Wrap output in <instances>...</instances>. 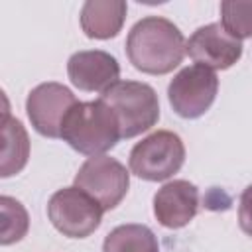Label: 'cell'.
Segmentation results:
<instances>
[{"instance_id":"6da1fadb","label":"cell","mask_w":252,"mask_h":252,"mask_svg":"<svg viewBox=\"0 0 252 252\" xmlns=\"http://www.w3.org/2000/svg\"><path fill=\"white\" fill-rule=\"evenodd\" d=\"M185 45L187 41L173 22L161 16H148L130 30L126 55L138 71L165 75L183 61Z\"/></svg>"},{"instance_id":"7a4b0ae2","label":"cell","mask_w":252,"mask_h":252,"mask_svg":"<svg viewBox=\"0 0 252 252\" xmlns=\"http://www.w3.org/2000/svg\"><path fill=\"white\" fill-rule=\"evenodd\" d=\"M61 138L77 152L87 156H104L122 138L116 114L106 102H77L61 124Z\"/></svg>"},{"instance_id":"3957f363","label":"cell","mask_w":252,"mask_h":252,"mask_svg":"<svg viewBox=\"0 0 252 252\" xmlns=\"http://www.w3.org/2000/svg\"><path fill=\"white\" fill-rule=\"evenodd\" d=\"M100 100L116 114L122 138H134L150 130L159 118L158 94L146 83L118 81L100 93Z\"/></svg>"},{"instance_id":"277c9868","label":"cell","mask_w":252,"mask_h":252,"mask_svg":"<svg viewBox=\"0 0 252 252\" xmlns=\"http://www.w3.org/2000/svg\"><path fill=\"white\" fill-rule=\"evenodd\" d=\"M185 146L169 130H158L138 142L130 152V171L146 181H163L181 169Z\"/></svg>"},{"instance_id":"5b68a950","label":"cell","mask_w":252,"mask_h":252,"mask_svg":"<svg viewBox=\"0 0 252 252\" xmlns=\"http://www.w3.org/2000/svg\"><path fill=\"white\" fill-rule=\"evenodd\" d=\"M102 207L89 193L79 187H65L51 195L47 203V217L51 224L69 238H87L93 234L102 219Z\"/></svg>"},{"instance_id":"8992f818","label":"cell","mask_w":252,"mask_h":252,"mask_svg":"<svg viewBox=\"0 0 252 252\" xmlns=\"http://www.w3.org/2000/svg\"><path fill=\"white\" fill-rule=\"evenodd\" d=\"M75 187L98 201L102 211H110L126 197L130 175L118 159L108 156H93L79 167Z\"/></svg>"},{"instance_id":"52a82bcc","label":"cell","mask_w":252,"mask_h":252,"mask_svg":"<svg viewBox=\"0 0 252 252\" xmlns=\"http://www.w3.org/2000/svg\"><path fill=\"white\" fill-rule=\"evenodd\" d=\"M219 91L217 75L203 67L191 65L181 69L167 87V98L171 108L183 118H199L205 114Z\"/></svg>"},{"instance_id":"ba28073f","label":"cell","mask_w":252,"mask_h":252,"mask_svg":"<svg viewBox=\"0 0 252 252\" xmlns=\"http://www.w3.org/2000/svg\"><path fill=\"white\" fill-rule=\"evenodd\" d=\"M79 100L59 83H41L28 94L26 110L32 126L47 138H61V124Z\"/></svg>"},{"instance_id":"9c48e42d","label":"cell","mask_w":252,"mask_h":252,"mask_svg":"<svg viewBox=\"0 0 252 252\" xmlns=\"http://www.w3.org/2000/svg\"><path fill=\"white\" fill-rule=\"evenodd\" d=\"M185 53L207 69H228L242 55V43L228 35L220 24H209L193 32L185 45Z\"/></svg>"},{"instance_id":"30bf717a","label":"cell","mask_w":252,"mask_h":252,"mask_svg":"<svg viewBox=\"0 0 252 252\" xmlns=\"http://www.w3.org/2000/svg\"><path fill=\"white\" fill-rule=\"evenodd\" d=\"M69 81L81 91H98L104 93L108 87L118 83L120 67L118 61L100 49L77 51L69 57L67 63Z\"/></svg>"},{"instance_id":"8fae6325","label":"cell","mask_w":252,"mask_h":252,"mask_svg":"<svg viewBox=\"0 0 252 252\" xmlns=\"http://www.w3.org/2000/svg\"><path fill=\"white\" fill-rule=\"evenodd\" d=\"M199 209V191L185 179L165 183L154 195V215L165 228H181L193 220Z\"/></svg>"},{"instance_id":"7c38bea8","label":"cell","mask_w":252,"mask_h":252,"mask_svg":"<svg viewBox=\"0 0 252 252\" xmlns=\"http://www.w3.org/2000/svg\"><path fill=\"white\" fill-rule=\"evenodd\" d=\"M126 2L122 0H89L81 8V28L87 37H114L126 18Z\"/></svg>"},{"instance_id":"4fadbf2b","label":"cell","mask_w":252,"mask_h":252,"mask_svg":"<svg viewBox=\"0 0 252 252\" xmlns=\"http://www.w3.org/2000/svg\"><path fill=\"white\" fill-rule=\"evenodd\" d=\"M30 156V140L20 120L10 118L8 106L2 116V165L0 175L10 177L24 169Z\"/></svg>"},{"instance_id":"5bb4252c","label":"cell","mask_w":252,"mask_h":252,"mask_svg":"<svg viewBox=\"0 0 252 252\" xmlns=\"http://www.w3.org/2000/svg\"><path fill=\"white\" fill-rule=\"evenodd\" d=\"M102 252H159V246L146 224H120L106 234Z\"/></svg>"},{"instance_id":"9a60e30c","label":"cell","mask_w":252,"mask_h":252,"mask_svg":"<svg viewBox=\"0 0 252 252\" xmlns=\"http://www.w3.org/2000/svg\"><path fill=\"white\" fill-rule=\"evenodd\" d=\"M0 209H2V234H0V242L4 246L14 244L18 240H22L28 232L30 226V219L28 213L24 209V205L8 195L0 197Z\"/></svg>"},{"instance_id":"2e32d148","label":"cell","mask_w":252,"mask_h":252,"mask_svg":"<svg viewBox=\"0 0 252 252\" xmlns=\"http://www.w3.org/2000/svg\"><path fill=\"white\" fill-rule=\"evenodd\" d=\"M220 26L234 39L252 37V2H220Z\"/></svg>"},{"instance_id":"e0dca14e","label":"cell","mask_w":252,"mask_h":252,"mask_svg":"<svg viewBox=\"0 0 252 252\" xmlns=\"http://www.w3.org/2000/svg\"><path fill=\"white\" fill-rule=\"evenodd\" d=\"M238 222L240 228L252 236V185H248L242 195H240V205H238Z\"/></svg>"}]
</instances>
